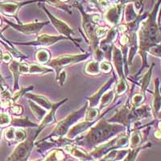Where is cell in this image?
Listing matches in <instances>:
<instances>
[{
	"label": "cell",
	"instance_id": "cell-1",
	"mask_svg": "<svg viewBox=\"0 0 161 161\" xmlns=\"http://www.w3.org/2000/svg\"><path fill=\"white\" fill-rule=\"evenodd\" d=\"M124 127L120 125H110L103 121L99 122L95 126L89 131L86 136V141L91 144H97L106 139L111 137L114 134L123 130Z\"/></svg>",
	"mask_w": 161,
	"mask_h": 161
},
{
	"label": "cell",
	"instance_id": "cell-2",
	"mask_svg": "<svg viewBox=\"0 0 161 161\" xmlns=\"http://www.w3.org/2000/svg\"><path fill=\"white\" fill-rule=\"evenodd\" d=\"M89 57H90L89 53L78 54V55H63L56 59H53L51 62L48 63V64L56 70L57 76L58 77L59 73L61 72L63 69L66 68V67H68V66L71 65L73 64L79 62V61L86 60Z\"/></svg>",
	"mask_w": 161,
	"mask_h": 161
},
{
	"label": "cell",
	"instance_id": "cell-3",
	"mask_svg": "<svg viewBox=\"0 0 161 161\" xmlns=\"http://www.w3.org/2000/svg\"><path fill=\"white\" fill-rule=\"evenodd\" d=\"M129 144V138L127 136H123V137H119L118 139H114L112 140L109 141L108 143L104 145L98 147L94 151L90 153L93 157L95 159L102 157L103 156L106 155L108 152H110L113 149L117 148H124L126 147Z\"/></svg>",
	"mask_w": 161,
	"mask_h": 161
},
{
	"label": "cell",
	"instance_id": "cell-4",
	"mask_svg": "<svg viewBox=\"0 0 161 161\" xmlns=\"http://www.w3.org/2000/svg\"><path fill=\"white\" fill-rule=\"evenodd\" d=\"M86 108H87V106H85L83 108L80 109L77 111L73 112L70 115H69L68 117L65 118L64 120H62L61 122L58 123L57 125V126L55 127L54 130L53 131L52 136H63L64 135L68 133L69 128L70 127L72 124H73L74 123H76L77 120H78L80 118L82 117L86 114Z\"/></svg>",
	"mask_w": 161,
	"mask_h": 161
},
{
	"label": "cell",
	"instance_id": "cell-5",
	"mask_svg": "<svg viewBox=\"0 0 161 161\" xmlns=\"http://www.w3.org/2000/svg\"><path fill=\"white\" fill-rule=\"evenodd\" d=\"M33 139H28L25 142H21L11 154L10 161H26L32 148Z\"/></svg>",
	"mask_w": 161,
	"mask_h": 161
},
{
	"label": "cell",
	"instance_id": "cell-6",
	"mask_svg": "<svg viewBox=\"0 0 161 161\" xmlns=\"http://www.w3.org/2000/svg\"><path fill=\"white\" fill-rule=\"evenodd\" d=\"M60 40H69V39L65 36H50L44 34L37 37L36 40L34 41H31L30 43H23L20 44L32 46H50Z\"/></svg>",
	"mask_w": 161,
	"mask_h": 161
},
{
	"label": "cell",
	"instance_id": "cell-7",
	"mask_svg": "<svg viewBox=\"0 0 161 161\" xmlns=\"http://www.w3.org/2000/svg\"><path fill=\"white\" fill-rule=\"evenodd\" d=\"M46 12H47V14L48 15V17H49L50 19H51L52 24H53V25H54V27L57 28V31H58L61 35H63V36L67 37V38L69 39L70 40H72V41H80L79 39L78 40H76V39L72 38L71 36H73V30H72L65 23H64L63 21H61V20L55 18V17L53 16V15H52L51 14L48 13L47 11H46Z\"/></svg>",
	"mask_w": 161,
	"mask_h": 161
},
{
	"label": "cell",
	"instance_id": "cell-8",
	"mask_svg": "<svg viewBox=\"0 0 161 161\" xmlns=\"http://www.w3.org/2000/svg\"><path fill=\"white\" fill-rule=\"evenodd\" d=\"M8 24L15 28L17 31H20L23 34H25V35H30V34H34V33H37L41 30V28L44 27L45 24H47L46 23H33V24H25V25H16V24H14L11 22H8Z\"/></svg>",
	"mask_w": 161,
	"mask_h": 161
},
{
	"label": "cell",
	"instance_id": "cell-9",
	"mask_svg": "<svg viewBox=\"0 0 161 161\" xmlns=\"http://www.w3.org/2000/svg\"><path fill=\"white\" fill-rule=\"evenodd\" d=\"M159 79L156 77L155 79V93H154L153 101H152V113L154 118L156 119L158 116V114L161 110V93L159 91Z\"/></svg>",
	"mask_w": 161,
	"mask_h": 161
},
{
	"label": "cell",
	"instance_id": "cell-10",
	"mask_svg": "<svg viewBox=\"0 0 161 161\" xmlns=\"http://www.w3.org/2000/svg\"><path fill=\"white\" fill-rule=\"evenodd\" d=\"M113 83H114V78H111L110 80H108L104 86H102L100 90H99L97 93H94L92 97H89L88 100L89 102H90V104H89L90 108H93V107H96V106H97V105L98 104L99 102H100V99L102 98L103 95L104 94L103 93H105L106 90H108L110 88V86L113 85Z\"/></svg>",
	"mask_w": 161,
	"mask_h": 161
},
{
	"label": "cell",
	"instance_id": "cell-11",
	"mask_svg": "<svg viewBox=\"0 0 161 161\" xmlns=\"http://www.w3.org/2000/svg\"><path fill=\"white\" fill-rule=\"evenodd\" d=\"M113 63L119 77L120 78L125 77L124 72H123V55H122L120 49L116 48L115 46L113 47Z\"/></svg>",
	"mask_w": 161,
	"mask_h": 161
},
{
	"label": "cell",
	"instance_id": "cell-12",
	"mask_svg": "<svg viewBox=\"0 0 161 161\" xmlns=\"http://www.w3.org/2000/svg\"><path fill=\"white\" fill-rule=\"evenodd\" d=\"M93 125H94V122H86H86H83V123H78V124L73 126L70 129L69 131H68V133H67V136L70 139H74L78 135H80V133H82L83 131H85V130H86L88 128H90V126H93Z\"/></svg>",
	"mask_w": 161,
	"mask_h": 161
},
{
	"label": "cell",
	"instance_id": "cell-13",
	"mask_svg": "<svg viewBox=\"0 0 161 161\" xmlns=\"http://www.w3.org/2000/svg\"><path fill=\"white\" fill-rule=\"evenodd\" d=\"M120 15H121V6L118 5L111 8L106 12V21H108L110 24L112 25H115L120 20Z\"/></svg>",
	"mask_w": 161,
	"mask_h": 161
},
{
	"label": "cell",
	"instance_id": "cell-14",
	"mask_svg": "<svg viewBox=\"0 0 161 161\" xmlns=\"http://www.w3.org/2000/svg\"><path fill=\"white\" fill-rule=\"evenodd\" d=\"M64 149L66 152L69 153L71 156L73 157L77 158V159H80L81 160H88L90 159V156L88 154H86V152H83L82 150H80V148L77 147L72 146V145H65L64 147Z\"/></svg>",
	"mask_w": 161,
	"mask_h": 161
},
{
	"label": "cell",
	"instance_id": "cell-15",
	"mask_svg": "<svg viewBox=\"0 0 161 161\" xmlns=\"http://www.w3.org/2000/svg\"><path fill=\"white\" fill-rule=\"evenodd\" d=\"M26 97H28V98L31 99V101H34L36 103L40 106L41 107L44 108L47 110H50L52 108H53V104H52L49 101L47 98H45L43 96L40 95H34V94H31L30 93H26Z\"/></svg>",
	"mask_w": 161,
	"mask_h": 161
},
{
	"label": "cell",
	"instance_id": "cell-16",
	"mask_svg": "<svg viewBox=\"0 0 161 161\" xmlns=\"http://www.w3.org/2000/svg\"><path fill=\"white\" fill-rule=\"evenodd\" d=\"M21 4L17 3H0V11L4 15H15Z\"/></svg>",
	"mask_w": 161,
	"mask_h": 161
},
{
	"label": "cell",
	"instance_id": "cell-17",
	"mask_svg": "<svg viewBox=\"0 0 161 161\" xmlns=\"http://www.w3.org/2000/svg\"><path fill=\"white\" fill-rule=\"evenodd\" d=\"M28 103H29L30 108L31 109V110L34 113L36 117L37 118V119L40 121H42L44 118L46 116V114H48L47 113V110L31 100L28 101Z\"/></svg>",
	"mask_w": 161,
	"mask_h": 161
},
{
	"label": "cell",
	"instance_id": "cell-18",
	"mask_svg": "<svg viewBox=\"0 0 161 161\" xmlns=\"http://www.w3.org/2000/svg\"><path fill=\"white\" fill-rule=\"evenodd\" d=\"M53 71V70L51 69L46 68V67L40 65V64H31L29 65L28 73H30V74H45V73H52Z\"/></svg>",
	"mask_w": 161,
	"mask_h": 161
},
{
	"label": "cell",
	"instance_id": "cell-19",
	"mask_svg": "<svg viewBox=\"0 0 161 161\" xmlns=\"http://www.w3.org/2000/svg\"><path fill=\"white\" fill-rule=\"evenodd\" d=\"M154 64H152L151 66L149 69L147 70L146 73L144 74V76L143 77V78L141 79L140 80V87H141V91L142 93H144L146 91V90L148 87L149 84H150L151 78H152V69H153Z\"/></svg>",
	"mask_w": 161,
	"mask_h": 161
},
{
	"label": "cell",
	"instance_id": "cell-20",
	"mask_svg": "<svg viewBox=\"0 0 161 161\" xmlns=\"http://www.w3.org/2000/svg\"><path fill=\"white\" fill-rule=\"evenodd\" d=\"M85 72L88 74H91V75H97L101 73L100 63L98 61H96V60L95 61L92 60L86 64Z\"/></svg>",
	"mask_w": 161,
	"mask_h": 161
},
{
	"label": "cell",
	"instance_id": "cell-21",
	"mask_svg": "<svg viewBox=\"0 0 161 161\" xmlns=\"http://www.w3.org/2000/svg\"><path fill=\"white\" fill-rule=\"evenodd\" d=\"M114 93L115 92H114V90H110L109 92H107L106 93H104L101 98V103H100V107H99V110H102L108 106L110 105V103L112 102V99L114 98Z\"/></svg>",
	"mask_w": 161,
	"mask_h": 161
},
{
	"label": "cell",
	"instance_id": "cell-22",
	"mask_svg": "<svg viewBox=\"0 0 161 161\" xmlns=\"http://www.w3.org/2000/svg\"><path fill=\"white\" fill-rule=\"evenodd\" d=\"M19 61H17V60H13L9 66L10 70L12 72L13 75H14V78H15V85H14V89L15 90H16L19 87L18 79L20 75L19 71Z\"/></svg>",
	"mask_w": 161,
	"mask_h": 161
},
{
	"label": "cell",
	"instance_id": "cell-23",
	"mask_svg": "<svg viewBox=\"0 0 161 161\" xmlns=\"http://www.w3.org/2000/svg\"><path fill=\"white\" fill-rule=\"evenodd\" d=\"M11 125L13 126H19V127H27V126H36L37 125L31 123L28 119H14L11 121Z\"/></svg>",
	"mask_w": 161,
	"mask_h": 161
},
{
	"label": "cell",
	"instance_id": "cell-24",
	"mask_svg": "<svg viewBox=\"0 0 161 161\" xmlns=\"http://www.w3.org/2000/svg\"><path fill=\"white\" fill-rule=\"evenodd\" d=\"M130 143L132 148H136L140 145V143H142V136H141L139 130H135L134 132H132L131 136H130Z\"/></svg>",
	"mask_w": 161,
	"mask_h": 161
},
{
	"label": "cell",
	"instance_id": "cell-25",
	"mask_svg": "<svg viewBox=\"0 0 161 161\" xmlns=\"http://www.w3.org/2000/svg\"><path fill=\"white\" fill-rule=\"evenodd\" d=\"M117 37V29L115 28L110 30L105 39L101 41V45H110Z\"/></svg>",
	"mask_w": 161,
	"mask_h": 161
},
{
	"label": "cell",
	"instance_id": "cell-26",
	"mask_svg": "<svg viewBox=\"0 0 161 161\" xmlns=\"http://www.w3.org/2000/svg\"><path fill=\"white\" fill-rule=\"evenodd\" d=\"M50 58V53L45 49H40L36 53V59L40 64H47Z\"/></svg>",
	"mask_w": 161,
	"mask_h": 161
},
{
	"label": "cell",
	"instance_id": "cell-27",
	"mask_svg": "<svg viewBox=\"0 0 161 161\" xmlns=\"http://www.w3.org/2000/svg\"><path fill=\"white\" fill-rule=\"evenodd\" d=\"M86 122H93L96 120L99 114V109L96 108V107H93V108H89L86 111Z\"/></svg>",
	"mask_w": 161,
	"mask_h": 161
},
{
	"label": "cell",
	"instance_id": "cell-28",
	"mask_svg": "<svg viewBox=\"0 0 161 161\" xmlns=\"http://www.w3.org/2000/svg\"><path fill=\"white\" fill-rule=\"evenodd\" d=\"M127 89H128V86H127V83H126V78L125 77L120 78L119 83L116 86L115 93H117L118 95H122V94L126 93Z\"/></svg>",
	"mask_w": 161,
	"mask_h": 161
},
{
	"label": "cell",
	"instance_id": "cell-29",
	"mask_svg": "<svg viewBox=\"0 0 161 161\" xmlns=\"http://www.w3.org/2000/svg\"><path fill=\"white\" fill-rule=\"evenodd\" d=\"M145 99V93H136L132 97V106H133L134 108H137L139 106H140L142 105V103H143V101Z\"/></svg>",
	"mask_w": 161,
	"mask_h": 161
},
{
	"label": "cell",
	"instance_id": "cell-30",
	"mask_svg": "<svg viewBox=\"0 0 161 161\" xmlns=\"http://www.w3.org/2000/svg\"><path fill=\"white\" fill-rule=\"evenodd\" d=\"M64 158V154L60 151H53L44 161H61Z\"/></svg>",
	"mask_w": 161,
	"mask_h": 161
},
{
	"label": "cell",
	"instance_id": "cell-31",
	"mask_svg": "<svg viewBox=\"0 0 161 161\" xmlns=\"http://www.w3.org/2000/svg\"><path fill=\"white\" fill-rule=\"evenodd\" d=\"M32 89H33V86H29L28 88H23V89H21L20 90H19L18 92H16V93H14L13 97H11V99H12L13 103H16V102H18V101L21 98V97H23V96H24L25 93H27V92L29 91V90H31Z\"/></svg>",
	"mask_w": 161,
	"mask_h": 161
},
{
	"label": "cell",
	"instance_id": "cell-32",
	"mask_svg": "<svg viewBox=\"0 0 161 161\" xmlns=\"http://www.w3.org/2000/svg\"><path fill=\"white\" fill-rule=\"evenodd\" d=\"M136 14L134 11L133 5L132 4H129L127 7H126V19L128 23H130L132 20H134L136 19Z\"/></svg>",
	"mask_w": 161,
	"mask_h": 161
},
{
	"label": "cell",
	"instance_id": "cell-33",
	"mask_svg": "<svg viewBox=\"0 0 161 161\" xmlns=\"http://www.w3.org/2000/svg\"><path fill=\"white\" fill-rule=\"evenodd\" d=\"M142 148L143 147H136V148H133V150L129 151L128 153H127V156L124 161H135V159L137 157L138 154L139 153Z\"/></svg>",
	"mask_w": 161,
	"mask_h": 161
},
{
	"label": "cell",
	"instance_id": "cell-34",
	"mask_svg": "<svg viewBox=\"0 0 161 161\" xmlns=\"http://www.w3.org/2000/svg\"><path fill=\"white\" fill-rule=\"evenodd\" d=\"M11 119L7 113H0V126H6L11 124Z\"/></svg>",
	"mask_w": 161,
	"mask_h": 161
},
{
	"label": "cell",
	"instance_id": "cell-35",
	"mask_svg": "<svg viewBox=\"0 0 161 161\" xmlns=\"http://www.w3.org/2000/svg\"><path fill=\"white\" fill-rule=\"evenodd\" d=\"M15 129L14 126H11L5 131V137L8 140H13L15 139Z\"/></svg>",
	"mask_w": 161,
	"mask_h": 161
},
{
	"label": "cell",
	"instance_id": "cell-36",
	"mask_svg": "<svg viewBox=\"0 0 161 161\" xmlns=\"http://www.w3.org/2000/svg\"><path fill=\"white\" fill-rule=\"evenodd\" d=\"M26 138V132L22 129H17L15 130V139L18 142H22Z\"/></svg>",
	"mask_w": 161,
	"mask_h": 161
},
{
	"label": "cell",
	"instance_id": "cell-37",
	"mask_svg": "<svg viewBox=\"0 0 161 161\" xmlns=\"http://www.w3.org/2000/svg\"><path fill=\"white\" fill-rule=\"evenodd\" d=\"M111 65L107 61H102L100 63V70L103 71V73H108L111 71Z\"/></svg>",
	"mask_w": 161,
	"mask_h": 161
},
{
	"label": "cell",
	"instance_id": "cell-38",
	"mask_svg": "<svg viewBox=\"0 0 161 161\" xmlns=\"http://www.w3.org/2000/svg\"><path fill=\"white\" fill-rule=\"evenodd\" d=\"M106 33H107V28H101V27H97L96 28V35L98 39L104 37Z\"/></svg>",
	"mask_w": 161,
	"mask_h": 161
},
{
	"label": "cell",
	"instance_id": "cell-39",
	"mask_svg": "<svg viewBox=\"0 0 161 161\" xmlns=\"http://www.w3.org/2000/svg\"><path fill=\"white\" fill-rule=\"evenodd\" d=\"M19 71L20 74H25V73H28L29 71V65L27 63H19Z\"/></svg>",
	"mask_w": 161,
	"mask_h": 161
},
{
	"label": "cell",
	"instance_id": "cell-40",
	"mask_svg": "<svg viewBox=\"0 0 161 161\" xmlns=\"http://www.w3.org/2000/svg\"><path fill=\"white\" fill-rule=\"evenodd\" d=\"M11 110L13 113L17 114H20L22 113V111H23L22 107H21L20 106H18V105H14V106H11Z\"/></svg>",
	"mask_w": 161,
	"mask_h": 161
},
{
	"label": "cell",
	"instance_id": "cell-41",
	"mask_svg": "<svg viewBox=\"0 0 161 161\" xmlns=\"http://www.w3.org/2000/svg\"><path fill=\"white\" fill-rule=\"evenodd\" d=\"M2 60L7 63L9 62V61H11V56L10 55V54H8V53L3 54V57H2Z\"/></svg>",
	"mask_w": 161,
	"mask_h": 161
},
{
	"label": "cell",
	"instance_id": "cell-42",
	"mask_svg": "<svg viewBox=\"0 0 161 161\" xmlns=\"http://www.w3.org/2000/svg\"><path fill=\"white\" fill-rule=\"evenodd\" d=\"M156 137L158 138V139H161V130H159V131H157L156 133Z\"/></svg>",
	"mask_w": 161,
	"mask_h": 161
},
{
	"label": "cell",
	"instance_id": "cell-43",
	"mask_svg": "<svg viewBox=\"0 0 161 161\" xmlns=\"http://www.w3.org/2000/svg\"><path fill=\"white\" fill-rule=\"evenodd\" d=\"M3 83H4L3 79L2 76L0 75V85H1V86H3Z\"/></svg>",
	"mask_w": 161,
	"mask_h": 161
},
{
	"label": "cell",
	"instance_id": "cell-44",
	"mask_svg": "<svg viewBox=\"0 0 161 161\" xmlns=\"http://www.w3.org/2000/svg\"><path fill=\"white\" fill-rule=\"evenodd\" d=\"M2 57H3V53H2V51L0 50V61L2 60Z\"/></svg>",
	"mask_w": 161,
	"mask_h": 161
},
{
	"label": "cell",
	"instance_id": "cell-45",
	"mask_svg": "<svg viewBox=\"0 0 161 161\" xmlns=\"http://www.w3.org/2000/svg\"><path fill=\"white\" fill-rule=\"evenodd\" d=\"M112 3H117L118 2V0H110Z\"/></svg>",
	"mask_w": 161,
	"mask_h": 161
},
{
	"label": "cell",
	"instance_id": "cell-46",
	"mask_svg": "<svg viewBox=\"0 0 161 161\" xmlns=\"http://www.w3.org/2000/svg\"><path fill=\"white\" fill-rule=\"evenodd\" d=\"M91 1H93V3L95 2V0H91Z\"/></svg>",
	"mask_w": 161,
	"mask_h": 161
},
{
	"label": "cell",
	"instance_id": "cell-47",
	"mask_svg": "<svg viewBox=\"0 0 161 161\" xmlns=\"http://www.w3.org/2000/svg\"><path fill=\"white\" fill-rule=\"evenodd\" d=\"M0 25H1V19H0Z\"/></svg>",
	"mask_w": 161,
	"mask_h": 161
},
{
	"label": "cell",
	"instance_id": "cell-48",
	"mask_svg": "<svg viewBox=\"0 0 161 161\" xmlns=\"http://www.w3.org/2000/svg\"><path fill=\"white\" fill-rule=\"evenodd\" d=\"M80 161H86V160H80Z\"/></svg>",
	"mask_w": 161,
	"mask_h": 161
},
{
	"label": "cell",
	"instance_id": "cell-49",
	"mask_svg": "<svg viewBox=\"0 0 161 161\" xmlns=\"http://www.w3.org/2000/svg\"><path fill=\"white\" fill-rule=\"evenodd\" d=\"M93 161H94V160H93Z\"/></svg>",
	"mask_w": 161,
	"mask_h": 161
},
{
	"label": "cell",
	"instance_id": "cell-50",
	"mask_svg": "<svg viewBox=\"0 0 161 161\" xmlns=\"http://www.w3.org/2000/svg\"><path fill=\"white\" fill-rule=\"evenodd\" d=\"M37 161H39V160H37Z\"/></svg>",
	"mask_w": 161,
	"mask_h": 161
}]
</instances>
